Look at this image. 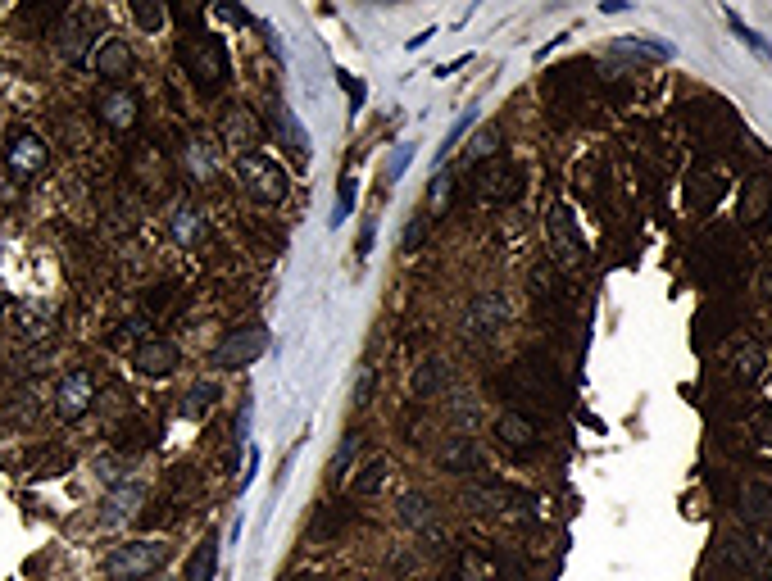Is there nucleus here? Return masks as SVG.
<instances>
[{
    "mask_svg": "<svg viewBox=\"0 0 772 581\" xmlns=\"http://www.w3.org/2000/svg\"><path fill=\"white\" fill-rule=\"evenodd\" d=\"M178 60L205 96H214L218 87H228V78H232L228 46H223V37H214V32H191L187 41H178Z\"/></svg>",
    "mask_w": 772,
    "mask_h": 581,
    "instance_id": "obj_1",
    "label": "nucleus"
},
{
    "mask_svg": "<svg viewBox=\"0 0 772 581\" xmlns=\"http://www.w3.org/2000/svg\"><path fill=\"white\" fill-rule=\"evenodd\" d=\"M169 563V541H128V545H114L105 554V581H146L155 577L159 568Z\"/></svg>",
    "mask_w": 772,
    "mask_h": 581,
    "instance_id": "obj_2",
    "label": "nucleus"
},
{
    "mask_svg": "<svg viewBox=\"0 0 772 581\" xmlns=\"http://www.w3.org/2000/svg\"><path fill=\"white\" fill-rule=\"evenodd\" d=\"M237 178L259 205H282V200L291 196L287 168H282L273 155H264V150H255V155H237Z\"/></svg>",
    "mask_w": 772,
    "mask_h": 581,
    "instance_id": "obj_3",
    "label": "nucleus"
},
{
    "mask_svg": "<svg viewBox=\"0 0 772 581\" xmlns=\"http://www.w3.org/2000/svg\"><path fill=\"white\" fill-rule=\"evenodd\" d=\"M268 350V327L264 323H246V327H232L223 341L214 345V368H228V373H237V368H250L259 364V355Z\"/></svg>",
    "mask_w": 772,
    "mask_h": 581,
    "instance_id": "obj_4",
    "label": "nucleus"
},
{
    "mask_svg": "<svg viewBox=\"0 0 772 581\" xmlns=\"http://www.w3.org/2000/svg\"><path fill=\"white\" fill-rule=\"evenodd\" d=\"M545 232H550V250H555V264H559V268H582V264H586L591 246H586L582 227H577V218H573V209H568V205L550 209V218H545Z\"/></svg>",
    "mask_w": 772,
    "mask_h": 581,
    "instance_id": "obj_5",
    "label": "nucleus"
},
{
    "mask_svg": "<svg viewBox=\"0 0 772 581\" xmlns=\"http://www.w3.org/2000/svg\"><path fill=\"white\" fill-rule=\"evenodd\" d=\"M718 563H723V568H732L736 577H754V572H768L772 545L759 541L750 527H741V532L723 536V545H718Z\"/></svg>",
    "mask_w": 772,
    "mask_h": 581,
    "instance_id": "obj_6",
    "label": "nucleus"
},
{
    "mask_svg": "<svg viewBox=\"0 0 772 581\" xmlns=\"http://www.w3.org/2000/svg\"><path fill=\"white\" fill-rule=\"evenodd\" d=\"M91 404H96V377H91L87 368L64 373L60 386H55V418H60V423H78Z\"/></svg>",
    "mask_w": 772,
    "mask_h": 581,
    "instance_id": "obj_7",
    "label": "nucleus"
},
{
    "mask_svg": "<svg viewBox=\"0 0 772 581\" xmlns=\"http://www.w3.org/2000/svg\"><path fill=\"white\" fill-rule=\"evenodd\" d=\"M505 318H509V305L500 291H477L464 309V332L473 336V341H486V336H495L505 327Z\"/></svg>",
    "mask_w": 772,
    "mask_h": 581,
    "instance_id": "obj_8",
    "label": "nucleus"
},
{
    "mask_svg": "<svg viewBox=\"0 0 772 581\" xmlns=\"http://www.w3.org/2000/svg\"><path fill=\"white\" fill-rule=\"evenodd\" d=\"M495 445H500V450H509L514 459H532V454L541 450V432L532 427V418H527V414L509 409V414L495 418Z\"/></svg>",
    "mask_w": 772,
    "mask_h": 581,
    "instance_id": "obj_9",
    "label": "nucleus"
},
{
    "mask_svg": "<svg viewBox=\"0 0 772 581\" xmlns=\"http://www.w3.org/2000/svg\"><path fill=\"white\" fill-rule=\"evenodd\" d=\"M223 146H232L237 155H255L264 146V123L255 119V109L250 105H232L223 114Z\"/></svg>",
    "mask_w": 772,
    "mask_h": 581,
    "instance_id": "obj_10",
    "label": "nucleus"
},
{
    "mask_svg": "<svg viewBox=\"0 0 772 581\" xmlns=\"http://www.w3.org/2000/svg\"><path fill=\"white\" fill-rule=\"evenodd\" d=\"M5 164H10L14 178H37L41 168L50 164V146L37 132H14L10 146H5Z\"/></svg>",
    "mask_w": 772,
    "mask_h": 581,
    "instance_id": "obj_11",
    "label": "nucleus"
},
{
    "mask_svg": "<svg viewBox=\"0 0 772 581\" xmlns=\"http://www.w3.org/2000/svg\"><path fill=\"white\" fill-rule=\"evenodd\" d=\"M178 345L169 341V336H146V341H137V350H132V368H137L141 377H169L173 368H178Z\"/></svg>",
    "mask_w": 772,
    "mask_h": 581,
    "instance_id": "obj_12",
    "label": "nucleus"
},
{
    "mask_svg": "<svg viewBox=\"0 0 772 581\" xmlns=\"http://www.w3.org/2000/svg\"><path fill=\"white\" fill-rule=\"evenodd\" d=\"M91 69H96V78H105V82H123L132 69H137V55H132V46L123 37H105L96 50H91Z\"/></svg>",
    "mask_w": 772,
    "mask_h": 581,
    "instance_id": "obj_13",
    "label": "nucleus"
},
{
    "mask_svg": "<svg viewBox=\"0 0 772 581\" xmlns=\"http://www.w3.org/2000/svg\"><path fill=\"white\" fill-rule=\"evenodd\" d=\"M741 223L754 227V232L772 223V178H768V173L745 178V187H741Z\"/></svg>",
    "mask_w": 772,
    "mask_h": 581,
    "instance_id": "obj_14",
    "label": "nucleus"
},
{
    "mask_svg": "<svg viewBox=\"0 0 772 581\" xmlns=\"http://www.w3.org/2000/svg\"><path fill=\"white\" fill-rule=\"evenodd\" d=\"M736 518H741V527H768L772 522V482H745L741 491H736Z\"/></svg>",
    "mask_w": 772,
    "mask_h": 581,
    "instance_id": "obj_15",
    "label": "nucleus"
},
{
    "mask_svg": "<svg viewBox=\"0 0 772 581\" xmlns=\"http://www.w3.org/2000/svg\"><path fill=\"white\" fill-rule=\"evenodd\" d=\"M523 196V178H518L514 168H482V182L473 187V200L482 205H509V200Z\"/></svg>",
    "mask_w": 772,
    "mask_h": 581,
    "instance_id": "obj_16",
    "label": "nucleus"
},
{
    "mask_svg": "<svg viewBox=\"0 0 772 581\" xmlns=\"http://www.w3.org/2000/svg\"><path fill=\"white\" fill-rule=\"evenodd\" d=\"M137 96H132L128 87H105L100 91V100H96V114H100V123L105 128H114V132H123V128H132L137 123Z\"/></svg>",
    "mask_w": 772,
    "mask_h": 581,
    "instance_id": "obj_17",
    "label": "nucleus"
},
{
    "mask_svg": "<svg viewBox=\"0 0 772 581\" xmlns=\"http://www.w3.org/2000/svg\"><path fill=\"white\" fill-rule=\"evenodd\" d=\"M727 377H732L736 386L763 382V377H768V350H763V345H754V341L736 345L732 355H727Z\"/></svg>",
    "mask_w": 772,
    "mask_h": 581,
    "instance_id": "obj_18",
    "label": "nucleus"
},
{
    "mask_svg": "<svg viewBox=\"0 0 772 581\" xmlns=\"http://www.w3.org/2000/svg\"><path fill=\"white\" fill-rule=\"evenodd\" d=\"M169 237H173V246H182V250H200L209 241L205 214H200L196 205H178L169 214Z\"/></svg>",
    "mask_w": 772,
    "mask_h": 581,
    "instance_id": "obj_19",
    "label": "nucleus"
},
{
    "mask_svg": "<svg viewBox=\"0 0 772 581\" xmlns=\"http://www.w3.org/2000/svg\"><path fill=\"white\" fill-rule=\"evenodd\" d=\"M268 123H273V137H278V146H287L296 159H309V132H305V123H300L296 114L282 105V100L273 105V119H268Z\"/></svg>",
    "mask_w": 772,
    "mask_h": 581,
    "instance_id": "obj_20",
    "label": "nucleus"
},
{
    "mask_svg": "<svg viewBox=\"0 0 772 581\" xmlns=\"http://www.w3.org/2000/svg\"><path fill=\"white\" fill-rule=\"evenodd\" d=\"M723 173H709V168H700V173H691V182H686V205L695 209V214H709L718 200H723Z\"/></svg>",
    "mask_w": 772,
    "mask_h": 581,
    "instance_id": "obj_21",
    "label": "nucleus"
},
{
    "mask_svg": "<svg viewBox=\"0 0 772 581\" xmlns=\"http://www.w3.org/2000/svg\"><path fill=\"white\" fill-rule=\"evenodd\" d=\"M218 554H223V541H218V536H205V541L191 550L182 581H218Z\"/></svg>",
    "mask_w": 772,
    "mask_h": 581,
    "instance_id": "obj_22",
    "label": "nucleus"
},
{
    "mask_svg": "<svg viewBox=\"0 0 772 581\" xmlns=\"http://www.w3.org/2000/svg\"><path fill=\"white\" fill-rule=\"evenodd\" d=\"M386 482H391V463H386V459H368L364 468L350 477V495H355V500H377V495L386 491Z\"/></svg>",
    "mask_w": 772,
    "mask_h": 581,
    "instance_id": "obj_23",
    "label": "nucleus"
},
{
    "mask_svg": "<svg viewBox=\"0 0 772 581\" xmlns=\"http://www.w3.org/2000/svg\"><path fill=\"white\" fill-rule=\"evenodd\" d=\"M146 500V491H141V486H132V482H119L114 486V491H109V500L100 504V522H105V527H114V522H123V518H132V513H137V504Z\"/></svg>",
    "mask_w": 772,
    "mask_h": 581,
    "instance_id": "obj_24",
    "label": "nucleus"
},
{
    "mask_svg": "<svg viewBox=\"0 0 772 581\" xmlns=\"http://www.w3.org/2000/svg\"><path fill=\"white\" fill-rule=\"evenodd\" d=\"M396 518L405 522V527H414V532L432 527V522H436V504H432V495H423V491L400 495V500H396Z\"/></svg>",
    "mask_w": 772,
    "mask_h": 581,
    "instance_id": "obj_25",
    "label": "nucleus"
},
{
    "mask_svg": "<svg viewBox=\"0 0 772 581\" xmlns=\"http://www.w3.org/2000/svg\"><path fill=\"white\" fill-rule=\"evenodd\" d=\"M91 41H96V37H91V23L82 19V14H73L69 23H60V55L69 64L82 60V46H91Z\"/></svg>",
    "mask_w": 772,
    "mask_h": 581,
    "instance_id": "obj_26",
    "label": "nucleus"
},
{
    "mask_svg": "<svg viewBox=\"0 0 772 581\" xmlns=\"http://www.w3.org/2000/svg\"><path fill=\"white\" fill-rule=\"evenodd\" d=\"M441 463H446V468H464V473H482V454H477V445L464 441V436H455V441L446 445Z\"/></svg>",
    "mask_w": 772,
    "mask_h": 581,
    "instance_id": "obj_27",
    "label": "nucleus"
},
{
    "mask_svg": "<svg viewBox=\"0 0 772 581\" xmlns=\"http://www.w3.org/2000/svg\"><path fill=\"white\" fill-rule=\"evenodd\" d=\"M187 168H191V178L196 182H209L214 178V150H209V141L205 137H191L187 141Z\"/></svg>",
    "mask_w": 772,
    "mask_h": 581,
    "instance_id": "obj_28",
    "label": "nucleus"
},
{
    "mask_svg": "<svg viewBox=\"0 0 772 581\" xmlns=\"http://www.w3.org/2000/svg\"><path fill=\"white\" fill-rule=\"evenodd\" d=\"M10 327H14V336H23V341H37V336L50 332V318L37 314V309H14Z\"/></svg>",
    "mask_w": 772,
    "mask_h": 581,
    "instance_id": "obj_29",
    "label": "nucleus"
},
{
    "mask_svg": "<svg viewBox=\"0 0 772 581\" xmlns=\"http://www.w3.org/2000/svg\"><path fill=\"white\" fill-rule=\"evenodd\" d=\"M727 23H732V32L745 41V46L754 50V55H759V60H772V46H768V41H763L754 28H745V23H741V14H736V10H727Z\"/></svg>",
    "mask_w": 772,
    "mask_h": 581,
    "instance_id": "obj_30",
    "label": "nucleus"
},
{
    "mask_svg": "<svg viewBox=\"0 0 772 581\" xmlns=\"http://www.w3.org/2000/svg\"><path fill=\"white\" fill-rule=\"evenodd\" d=\"M355 196H359L355 173H341V191H337V214H332V227H341V223L350 218V209H355Z\"/></svg>",
    "mask_w": 772,
    "mask_h": 581,
    "instance_id": "obj_31",
    "label": "nucleus"
},
{
    "mask_svg": "<svg viewBox=\"0 0 772 581\" xmlns=\"http://www.w3.org/2000/svg\"><path fill=\"white\" fill-rule=\"evenodd\" d=\"M446 364H441V359H427V364L423 368H418V373H414V391H423V395H432L436 391V386H441V382H446Z\"/></svg>",
    "mask_w": 772,
    "mask_h": 581,
    "instance_id": "obj_32",
    "label": "nucleus"
},
{
    "mask_svg": "<svg viewBox=\"0 0 772 581\" xmlns=\"http://www.w3.org/2000/svg\"><path fill=\"white\" fill-rule=\"evenodd\" d=\"M187 414L191 418H200V414H209V409H214V400H218V386L214 382H196L191 386V395H187Z\"/></svg>",
    "mask_w": 772,
    "mask_h": 581,
    "instance_id": "obj_33",
    "label": "nucleus"
},
{
    "mask_svg": "<svg viewBox=\"0 0 772 581\" xmlns=\"http://www.w3.org/2000/svg\"><path fill=\"white\" fill-rule=\"evenodd\" d=\"M132 19H137L146 32H159L164 23H169V10H164V5H141L137 0V5H132Z\"/></svg>",
    "mask_w": 772,
    "mask_h": 581,
    "instance_id": "obj_34",
    "label": "nucleus"
},
{
    "mask_svg": "<svg viewBox=\"0 0 772 581\" xmlns=\"http://www.w3.org/2000/svg\"><path fill=\"white\" fill-rule=\"evenodd\" d=\"M473 123H477V114H473V109H468L464 119H459V123H455V128H450V132H446V141H441V150H436V159H446V155H450V150H455V146H459V141H464V132H468V128H473Z\"/></svg>",
    "mask_w": 772,
    "mask_h": 581,
    "instance_id": "obj_35",
    "label": "nucleus"
},
{
    "mask_svg": "<svg viewBox=\"0 0 772 581\" xmlns=\"http://www.w3.org/2000/svg\"><path fill=\"white\" fill-rule=\"evenodd\" d=\"M359 445H364V436H359V432H350L346 441L337 445V459H332V473H337V477H346V459H355V454H359Z\"/></svg>",
    "mask_w": 772,
    "mask_h": 581,
    "instance_id": "obj_36",
    "label": "nucleus"
},
{
    "mask_svg": "<svg viewBox=\"0 0 772 581\" xmlns=\"http://www.w3.org/2000/svg\"><path fill=\"white\" fill-rule=\"evenodd\" d=\"M250 418H255V400H241L237 423H232V441H237V450L250 441Z\"/></svg>",
    "mask_w": 772,
    "mask_h": 581,
    "instance_id": "obj_37",
    "label": "nucleus"
},
{
    "mask_svg": "<svg viewBox=\"0 0 772 581\" xmlns=\"http://www.w3.org/2000/svg\"><path fill=\"white\" fill-rule=\"evenodd\" d=\"M409 159H414V146H409V141H400L396 155H391V164H386V182H400V178H405Z\"/></svg>",
    "mask_w": 772,
    "mask_h": 581,
    "instance_id": "obj_38",
    "label": "nucleus"
},
{
    "mask_svg": "<svg viewBox=\"0 0 772 581\" xmlns=\"http://www.w3.org/2000/svg\"><path fill=\"white\" fill-rule=\"evenodd\" d=\"M500 146V132H482V137L473 141V146H468V155H464V164H477V159H486L491 155V150Z\"/></svg>",
    "mask_w": 772,
    "mask_h": 581,
    "instance_id": "obj_39",
    "label": "nucleus"
},
{
    "mask_svg": "<svg viewBox=\"0 0 772 581\" xmlns=\"http://www.w3.org/2000/svg\"><path fill=\"white\" fill-rule=\"evenodd\" d=\"M427 232H432V214H423V209H418L414 227H409V232H405V250H418V241H423Z\"/></svg>",
    "mask_w": 772,
    "mask_h": 581,
    "instance_id": "obj_40",
    "label": "nucleus"
},
{
    "mask_svg": "<svg viewBox=\"0 0 772 581\" xmlns=\"http://www.w3.org/2000/svg\"><path fill=\"white\" fill-rule=\"evenodd\" d=\"M368 250H373V223H368L364 237H359V255H368Z\"/></svg>",
    "mask_w": 772,
    "mask_h": 581,
    "instance_id": "obj_41",
    "label": "nucleus"
},
{
    "mask_svg": "<svg viewBox=\"0 0 772 581\" xmlns=\"http://www.w3.org/2000/svg\"><path fill=\"white\" fill-rule=\"evenodd\" d=\"M745 581H772V572H754V577H745Z\"/></svg>",
    "mask_w": 772,
    "mask_h": 581,
    "instance_id": "obj_42",
    "label": "nucleus"
},
{
    "mask_svg": "<svg viewBox=\"0 0 772 581\" xmlns=\"http://www.w3.org/2000/svg\"><path fill=\"white\" fill-rule=\"evenodd\" d=\"M287 581H318V577H309V572H300V577H287Z\"/></svg>",
    "mask_w": 772,
    "mask_h": 581,
    "instance_id": "obj_43",
    "label": "nucleus"
},
{
    "mask_svg": "<svg viewBox=\"0 0 772 581\" xmlns=\"http://www.w3.org/2000/svg\"><path fill=\"white\" fill-rule=\"evenodd\" d=\"M350 581H373V577H350Z\"/></svg>",
    "mask_w": 772,
    "mask_h": 581,
    "instance_id": "obj_44",
    "label": "nucleus"
}]
</instances>
